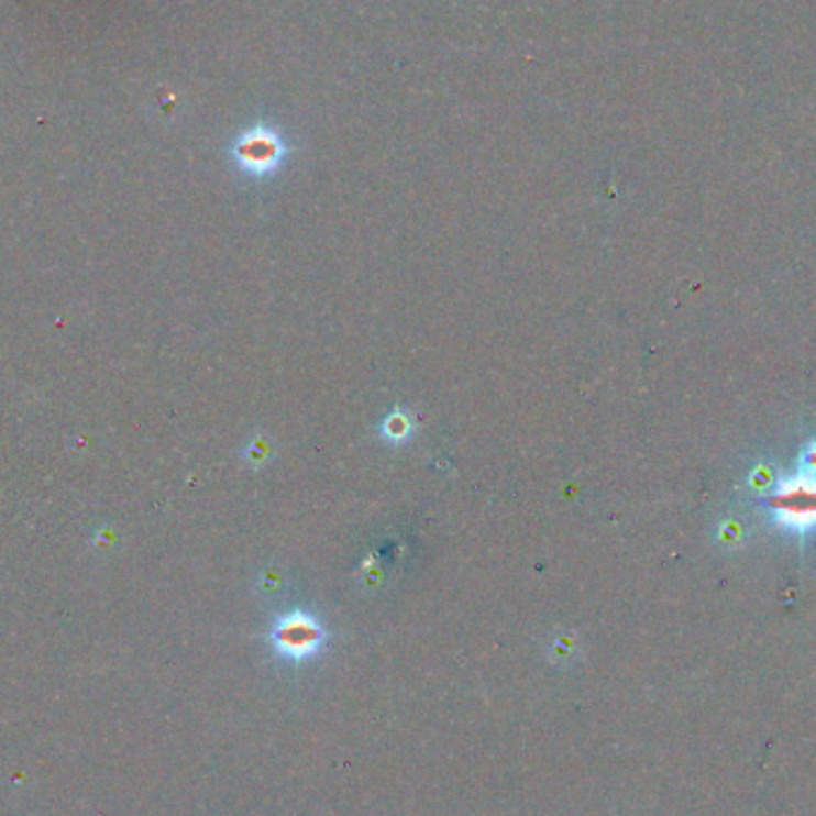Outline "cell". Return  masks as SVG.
I'll return each mask as SVG.
<instances>
[{
    "label": "cell",
    "mask_w": 816,
    "mask_h": 816,
    "mask_svg": "<svg viewBox=\"0 0 816 816\" xmlns=\"http://www.w3.org/2000/svg\"><path fill=\"white\" fill-rule=\"evenodd\" d=\"M230 156L239 173L251 179H267L283 170L289 156V144L277 126L256 122L236 134L230 146Z\"/></svg>",
    "instance_id": "1"
},
{
    "label": "cell",
    "mask_w": 816,
    "mask_h": 816,
    "mask_svg": "<svg viewBox=\"0 0 816 816\" xmlns=\"http://www.w3.org/2000/svg\"><path fill=\"white\" fill-rule=\"evenodd\" d=\"M326 628L316 616L306 611H289L279 616L271 630L273 650L289 661L313 659L326 644Z\"/></svg>",
    "instance_id": "2"
},
{
    "label": "cell",
    "mask_w": 816,
    "mask_h": 816,
    "mask_svg": "<svg viewBox=\"0 0 816 816\" xmlns=\"http://www.w3.org/2000/svg\"><path fill=\"white\" fill-rule=\"evenodd\" d=\"M379 432H383V438L387 442H406L408 438H411L413 426H411V420H408L406 413L394 411L385 418V423H383V428H379Z\"/></svg>",
    "instance_id": "3"
}]
</instances>
